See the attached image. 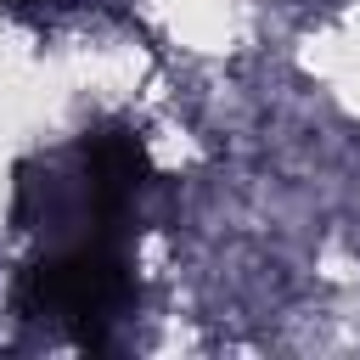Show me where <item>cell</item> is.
Wrapping results in <instances>:
<instances>
[{
	"label": "cell",
	"mask_w": 360,
	"mask_h": 360,
	"mask_svg": "<svg viewBox=\"0 0 360 360\" xmlns=\"http://www.w3.org/2000/svg\"><path fill=\"white\" fill-rule=\"evenodd\" d=\"M129 292H135V281H129L124 248L107 236H84V242H68L22 270L17 309L39 326L73 332L79 343H101L107 326L124 315Z\"/></svg>",
	"instance_id": "1"
},
{
	"label": "cell",
	"mask_w": 360,
	"mask_h": 360,
	"mask_svg": "<svg viewBox=\"0 0 360 360\" xmlns=\"http://www.w3.org/2000/svg\"><path fill=\"white\" fill-rule=\"evenodd\" d=\"M79 180H84V208H90V236H107V242H124V225L135 214V197L141 186L152 180V158L141 146L135 129L124 124H96L79 135Z\"/></svg>",
	"instance_id": "2"
},
{
	"label": "cell",
	"mask_w": 360,
	"mask_h": 360,
	"mask_svg": "<svg viewBox=\"0 0 360 360\" xmlns=\"http://www.w3.org/2000/svg\"><path fill=\"white\" fill-rule=\"evenodd\" d=\"M11 219H17L28 236H51L56 248L84 242V236H90V208H84L79 163H73V169H56V163H17Z\"/></svg>",
	"instance_id": "3"
},
{
	"label": "cell",
	"mask_w": 360,
	"mask_h": 360,
	"mask_svg": "<svg viewBox=\"0 0 360 360\" xmlns=\"http://www.w3.org/2000/svg\"><path fill=\"white\" fill-rule=\"evenodd\" d=\"M6 6H45V0H6Z\"/></svg>",
	"instance_id": "4"
}]
</instances>
